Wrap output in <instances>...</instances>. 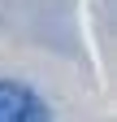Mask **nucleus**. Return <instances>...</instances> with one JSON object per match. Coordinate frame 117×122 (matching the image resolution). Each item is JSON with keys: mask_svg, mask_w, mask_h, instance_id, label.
Instances as JSON below:
<instances>
[{"mask_svg": "<svg viewBox=\"0 0 117 122\" xmlns=\"http://www.w3.org/2000/svg\"><path fill=\"white\" fill-rule=\"evenodd\" d=\"M39 118H48V105L31 87L0 83V122H39Z\"/></svg>", "mask_w": 117, "mask_h": 122, "instance_id": "1", "label": "nucleus"}]
</instances>
